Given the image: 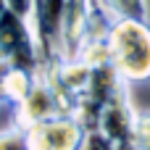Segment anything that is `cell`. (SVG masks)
<instances>
[{"mask_svg": "<svg viewBox=\"0 0 150 150\" xmlns=\"http://www.w3.org/2000/svg\"><path fill=\"white\" fill-rule=\"evenodd\" d=\"M129 84H121L98 111L90 134H98L108 150H137V111L129 100Z\"/></svg>", "mask_w": 150, "mask_h": 150, "instance_id": "2", "label": "cell"}, {"mask_svg": "<svg viewBox=\"0 0 150 150\" xmlns=\"http://www.w3.org/2000/svg\"><path fill=\"white\" fill-rule=\"evenodd\" d=\"M116 18H148V0H100Z\"/></svg>", "mask_w": 150, "mask_h": 150, "instance_id": "8", "label": "cell"}, {"mask_svg": "<svg viewBox=\"0 0 150 150\" xmlns=\"http://www.w3.org/2000/svg\"><path fill=\"white\" fill-rule=\"evenodd\" d=\"M26 150H82L87 129L76 116L61 113L24 129Z\"/></svg>", "mask_w": 150, "mask_h": 150, "instance_id": "5", "label": "cell"}, {"mask_svg": "<svg viewBox=\"0 0 150 150\" xmlns=\"http://www.w3.org/2000/svg\"><path fill=\"white\" fill-rule=\"evenodd\" d=\"M108 53L127 84L150 87V18H116L108 32Z\"/></svg>", "mask_w": 150, "mask_h": 150, "instance_id": "1", "label": "cell"}, {"mask_svg": "<svg viewBox=\"0 0 150 150\" xmlns=\"http://www.w3.org/2000/svg\"><path fill=\"white\" fill-rule=\"evenodd\" d=\"M92 0H66L63 3V18H61V42H63V58L74 61L82 50L84 34H87V18H90Z\"/></svg>", "mask_w": 150, "mask_h": 150, "instance_id": "7", "label": "cell"}, {"mask_svg": "<svg viewBox=\"0 0 150 150\" xmlns=\"http://www.w3.org/2000/svg\"><path fill=\"white\" fill-rule=\"evenodd\" d=\"M0 61L11 69L40 71L37 40L32 21L16 13L5 0H0Z\"/></svg>", "mask_w": 150, "mask_h": 150, "instance_id": "3", "label": "cell"}, {"mask_svg": "<svg viewBox=\"0 0 150 150\" xmlns=\"http://www.w3.org/2000/svg\"><path fill=\"white\" fill-rule=\"evenodd\" d=\"M61 113H63V108H61L55 92H53L47 84L37 82V87L29 92V98H24L18 105L11 108V124L24 132V129H29V127L45 121V119L61 116Z\"/></svg>", "mask_w": 150, "mask_h": 150, "instance_id": "6", "label": "cell"}, {"mask_svg": "<svg viewBox=\"0 0 150 150\" xmlns=\"http://www.w3.org/2000/svg\"><path fill=\"white\" fill-rule=\"evenodd\" d=\"M63 3L66 0H34L32 29H34V40H37V55H40V71H37L40 82L66 63L63 42H61Z\"/></svg>", "mask_w": 150, "mask_h": 150, "instance_id": "4", "label": "cell"}, {"mask_svg": "<svg viewBox=\"0 0 150 150\" xmlns=\"http://www.w3.org/2000/svg\"><path fill=\"white\" fill-rule=\"evenodd\" d=\"M137 150H150V111L137 113Z\"/></svg>", "mask_w": 150, "mask_h": 150, "instance_id": "9", "label": "cell"}]
</instances>
